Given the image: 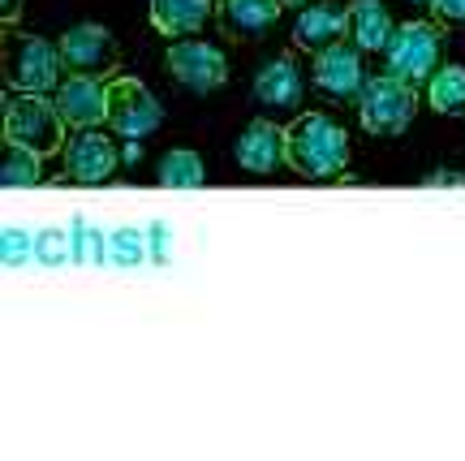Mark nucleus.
<instances>
[{"instance_id":"1","label":"nucleus","mask_w":465,"mask_h":461,"mask_svg":"<svg viewBox=\"0 0 465 461\" xmlns=\"http://www.w3.org/2000/svg\"><path fill=\"white\" fill-rule=\"evenodd\" d=\"M349 160V138L328 113H302L284 125V165L298 177L323 182L341 177Z\"/></svg>"},{"instance_id":"2","label":"nucleus","mask_w":465,"mask_h":461,"mask_svg":"<svg viewBox=\"0 0 465 461\" xmlns=\"http://www.w3.org/2000/svg\"><path fill=\"white\" fill-rule=\"evenodd\" d=\"M5 143H17V147H31L35 155H56L65 151V116L56 108L52 95H39V91H5Z\"/></svg>"},{"instance_id":"3","label":"nucleus","mask_w":465,"mask_h":461,"mask_svg":"<svg viewBox=\"0 0 465 461\" xmlns=\"http://www.w3.org/2000/svg\"><path fill=\"white\" fill-rule=\"evenodd\" d=\"M418 113V86L397 78V74H371L358 91V121L366 134L375 138H397L410 130V121Z\"/></svg>"},{"instance_id":"4","label":"nucleus","mask_w":465,"mask_h":461,"mask_svg":"<svg viewBox=\"0 0 465 461\" xmlns=\"http://www.w3.org/2000/svg\"><path fill=\"white\" fill-rule=\"evenodd\" d=\"M5 83L9 91H39V95H52L61 86V48L48 44L44 35H26V31H14L5 35Z\"/></svg>"},{"instance_id":"5","label":"nucleus","mask_w":465,"mask_h":461,"mask_svg":"<svg viewBox=\"0 0 465 461\" xmlns=\"http://www.w3.org/2000/svg\"><path fill=\"white\" fill-rule=\"evenodd\" d=\"M440 48H444V39H440V26L431 22H401L392 39H388V74H397L405 83H427L435 69H440Z\"/></svg>"},{"instance_id":"6","label":"nucleus","mask_w":465,"mask_h":461,"mask_svg":"<svg viewBox=\"0 0 465 461\" xmlns=\"http://www.w3.org/2000/svg\"><path fill=\"white\" fill-rule=\"evenodd\" d=\"M160 121H164V108L147 91V83H138L130 74L108 78V125L121 138H147L160 130Z\"/></svg>"},{"instance_id":"7","label":"nucleus","mask_w":465,"mask_h":461,"mask_svg":"<svg viewBox=\"0 0 465 461\" xmlns=\"http://www.w3.org/2000/svg\"><path fill=\"white\" fill-rule=\"evenodd\" d=\"M61 61H65L69 74H91V78H113L116 65H121V48L108 26L100 22H78L61 35Z\"/></svg>"},{"instance_id":"8","label":"nucleus","mask_w":465,"mask_h":461,"mask_svg":"<svg viewBox=\"0 0 465 461\" xmlns=\"http://www.w3.org/2000/svg\"><path fill=\"white\" fill-rule=\"evenodd\" d=\"M168 74L194 91V95H212L229 83V61L216 44H203V39H173L168 48Z\"/></svg>"},{"instance_id":"9","label":"nucleus","mask_w":465,"mask_h":461,"mask_svg":"<svg viewBox=\"0 0 465 461\" xmlns=\"http://www.w3.org/2000/svg\"><path fill=\"white\" fill-rule=\"evenodd\" d=\"M56 108L74 130H95L108 121V78H91V74H69L56 86Z\"/></svg>"},{"instance_id":"10","label":"nucleus","mask_w":465,"mask_h":461,"mask_svg":"<svg viewBox=\"0 0 465 461\" xmlns=\"http://www.w3.org/2000/svg\"><path fill=\"white\" fill-rule=\"evenodd\" d=\"M116 143L108 138V134L100 130H74V138L65 143V177H74V182H83V185H95L104 182V177H113V168H116Z\"/></svg>"},{"instance_id":"11","label":"nucleus","mask_w":465,"mask_h":461,"mask_svg":"<svg viewBox=\"0 0 465 461\" xmlns=\"http://www.w3.org/2000/svg\"><path fill=\"white\" fill-rule=\"evenodd\" d=\"M366 83V69H362V48H349L345 39L332 44V48L315 52V86L328 91L336 99H358Z\"/></svg>"},{"instance_id":"12","label":"nucleus","mask_w":465,"mask_h":461,"mask_svg":"<svg viewBox=\"0 0 465 461\" xmlns=\"http://www.w3.org/2000/svg\"><path fill=\"white\" fill-rule=\"evenodd\" d=\"M349 35V9L336 5V0H319V5H306L298 14V26H293V48L302 52H323L341 44Z\"/></svg>"},{"instance_id":"13","label":"nucleus","mask_w":465,"mask_h":461,"mask_svg":"<svg viewBox=\"0 0 465 461\" xmlns=\"http://www.w3.org/2000/svg\"><path fill=\"white\" fill-rule=\"evenodd\" d=\"M281 9V0H216V22L224 39H259L276 26Z\"/></svg>"},{"instance_id":"14","label":"nucleus","mask_w":465,"mask_h":461,"mask_svg":"<svg viewBox=\"0 0 465 461\" xmlns=\"http://www.w3.org/2000/svg\"><path fill=\"white\" fill-rule=\"evenodd\" d=\"M284 160V130L276 121H250L237 138V165L246 173H272Z\"/></svg>"},{"instance_id":"15","label":"nucleus","mask_w":465,"mask_h":461,"mask_svg":"<svg viewBox=\"0 0 465 461\" xmlns=\"http://www.w3.org/2000/svg\"><path fill=\"white\" fill-rule=\"evenodd\" d=\"M254 95L267 108H298L302 99V74L293 56H272L259 74H254Z\"/></svg>"},{"instance_id":"16","label":"nucleus","mask_w":465,"mask_h":461,"mask_svg":"<svg viewBox=\"0 0 465 461\" xmlns=\"http://www.w3.org/2000/svg\"><path fill=\"white\" fill-rule=\"evenodd\" d=\"M216 0H151V26L168 39H190L207 26Z\"/></svg>"},{"instance_id":"17","label":"nucleus","mask_w":465,"mask_h":461,"mask_svg":"<svg viewBox=\"0 0 465 461\" xmlns=\"http://www.w3.org/2000/svg\"><path fill=\"white\" fill-rule=\"evenodd\" d=\"M392 17L383 0H353L349 5V35H353V48L362 52H383L392 39Z\"/></svg>"},{"instance_id":"18","label":"nucleus","mask_w":465,"mask_h":461,"mask_svg":"<svg viewBox=\"0 0 465 461\" xmlns=\"http://www.w3.org/2000/svg\"><path fill=\"white\" fill-rule=\"evenodd\" d=\"M427 104L444 116L465 113V69L461 65H440L435 69L431 78H427Z\"/></svg>"},{"instance_id":"19","label":"nucleus","mask_w":465,"mask_h":461,"mask_svg":"<svg viewBox=\"0 0 465 461\" xmlns=\"http://www.w3.org/2000/svg\"><path fill=\"white\" fill-rule=\"evenodd\" d=\"M155 177H160V185H168V190H199L207 173H203L199 151L173 147V151H164V160H160V168H155Z\"/></svg>"},{"instance_id":"20","label":"nucleus","mask_w":465,"mask_h":461,"mask_svg":"<svg viewBox=\"0 0 465 461\" xmlns=\"http://www.w3.org/2000/svg\"><path fill=\"white\" fill-rule=\"evenodd\" d=\"M39 165H44V155H35L31 147H17V143H5V165H0V185H5V190H26V185L39 182Z\"/></svg>"},{"instance_id":"21","label":"nucleus","mask_w":465,"mask_h":461,"mask_svg":"<svg viewBox=\"0 0 465 461\" xmlns=\"http://www.w3.org/2000/svg\"><path fill=\"white\" fill-rule=\"evenodd\" d=\"M151 255V229H138V225H125V229H116L108 237V259L121 267H134L143 264Z\"/></svg>"},{"instance_id":"22","label":"nucleus","mask_w":465,"mask_h":461,"mask_svg":"<svg viewBox=\"0 0 465 461\" xmlns=\"http://www.w3.org/2000/svg\"><path fill=\"white\" fill-rule=\"evenodd\" d=\"M69 237H74V259H83V264L108 259V237H104L100 229H91L86 220H74V225H69Z\"/></svg>"},{"instance_id":"23","label":"nucleus","mask_w":465,"mask_h":461,"mask_svg":"<svg viewBox=\"0 0 465 461\" xmlns=\"http://www.w3.org/2000/svg\"><path fill=\"white\" fill-rule=\"evenodd\" d=\"M35 250H39L44 264H61L74 255V237H69V229H44L35 237Z\"/></svg>"},{"instance_id":"24","label":"nucleus","mask_w":465,"mask_h":461,"mask_svg":"<svg viewBox=\"0 0 465 461\" xmlns=\"http://www.w3.org/2000/svg\"><path fill=\"white\" fill-rule=\"evenodd\" d=\"M31 255V233L26 229H5V264H22Z\"/></svg>"},{"instance_id":"25","label":"nucleus","mask_w":465,"mask_h":461,"mask_svg":"<svg viewBox=\"0 0 465 461\" xmlns=\"http://www.w3.org/2000/svg\"><path fill=\"white\" fill-rule=\"evenodd\" d=\"M444 26H465V0H427Z\"/></svg>"},{"instance_id":"26","label":"nucleus","mask_w":465,"mask_h":461,"mask_svg":"<svg viewBox=\"0 0 465 461\" xmlns=\"http://www.w3.org/2000/svg\"><path fill=\"white\" fill-rule=\"evenodd\" d=\"M422 185H435V190H449V185H465V173H452V168H440V173H431Z\"/></svg>"},{"instance_id":"27","label":"nucleus","mask_w":465,"mask_h":461,"mask_svg":"<svg viewBox=\"0 0 465 461\" xmlns=\"http://www.w3.org/2000/svg\"><path fill=\"white\" fill-rule=\"evenodd\" d=\"M151 255H155V259H164L168 255V229L164 225H155V229H151Z\"/></svg>"},{"instance_id":"28","label":"nucleus","mask_w":465,"mask_h":461,"mask_svg":"<svg viewBox=\"0 0 465 461\" xmlns=\"http://www.w3.org/2000/svg\"><path fill=\"white\" fill-rule=\"evenodd\" d=\"M0 17H5V26L22 17V0H0Z\"/></svg>"},{"instance_id":"29","label":"nucleus","mask_w":465,"mask_h":461,"mask_svg":"<svg viewBox=\"0 0 465 461\" xmlns=\"http://www.w3.org/2000/svg\"><path fill=\"white\" fill-rule=\"evenodd\" d=\"M138 151H143V147H138V138H125V147H121V160H130V165H134V160H138Z\"/></svg>"},{"instance_id":"30","label":"nucleus","mask_w":465,"mask_h":461,"mask_svg":"<svg viewBox=\"0 0 465 461\" xmlns=\"http://www.w3.org/2000/svg\"><path fill=\"white\" fill-rule=\"evenodd\" d=\"M284 9H306V5H311V0H281Z\"/></svg>"},{"instance_id":"31","label":"nucleus","mask_w":465,"mask_h":461,"mask_svg":"<svg viewBox=\"0 0 465 461\" xmlns=\"http://www.w3.org/2000/svg\"><path fill=\"white\" fill-rule=\"evenodd\" d=\"M410 5H422V0H410Z\"/></svg>"}]
</instances>
